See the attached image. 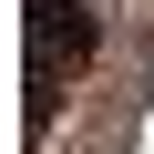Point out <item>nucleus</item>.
<instances>
[{"instance_id":"nucleus-2","label":"nucleus","mask_w":154,"mask_h":154,"mask_svg":"<svg viewBox=\"0 0 154 154\" xmlns=\"http://www.w3.org/2000/svg\"><path fill=\"white\" fill-rule=\"evenodd\" d=\"M31 11H51V0H31Z\"/></svg>"},{"instance_id":"nucleus-1","label":"nucleus","mask_w":154,"mask_h":154,"mask_svg":"<svg viewBox=\"0 0 154 154\" xmlns=\"http://www.w3.org/2000/svg\"><path fill=\"white\" fill-rule=\"evenodd\" d=\"M82 62H93V11H82V0L31 11V72H51V82H62V72H82Z\"/></svg>"}]
</instances>
